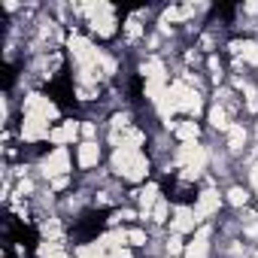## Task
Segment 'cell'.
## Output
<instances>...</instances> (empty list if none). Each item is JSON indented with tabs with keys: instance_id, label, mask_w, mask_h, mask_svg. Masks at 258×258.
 I'll list each match as a JSON object with an SVG mask.
<instances>
[{
	"instance_id": "ac0fdd59",
	"label": "cell",
	"mask_w": 258,
	"mask_h": 258,
	"mask_svg": "<svg viewBox=\"0 0 258 258\" xmlns=\"http://www.w3.org/2000/svg\"><path fill=\"white\" fill-rule=\"evenodd\" d=\"M243 143H246V127L243 124H231L228 127V149L231 152H240Z\"/></svg>"
},
{
	"instance_id": "484cf974",
	"label": "cell",
	"mask_w": 258,
	"mask_h": 258,
	"mask_svg": "<svg viewBox=\"0 0 258 258\" xmlns=\"http://www.w3.org/2000/svg\"><path fill=\"white\" fill-rule=\"evenodd\" d=\"M67 182H70L67 176H61V179H52V188H55V191H61V188H67Z\"/></svg>"
},
{
	"instance_id": "277c9868",
	"label": "cell",
	"mask_w": 258,
	"mask_h": 258,
	"mask_svg": "<svg viewBox=\"0 0 258 258\" xmlns=\"http://www.w3.org/2000/svg\"><path fill=\"white\" fill-rule=\"evenodd\" d=\"M70 55H73V61L79 64V70H97V61H100V52L85 40V37H70Z\"/></svg>"
},
{
	"instance_id": "e0dca14e",
	"label": "cell",
	"mask_w": 258,
	"mask_h": 258,
	"mask_svg": "<svg viewBox=\"0 0 258 258\" xmlns=\"http://www.w3.org/2000/svg\"><path fill=\"white\" fill-rule=\"evenodd\" d=\"M234 52H237L243 61H249V64H255V67H258V43H255V40H243V43H234Z\"/></svg>"
},
{
	"instance_id": "3957f363",
	"label": "cell",
	"mask_w": 258,
	"mask_h": 258,
	"mask_svg": "<svg viewBox=\"0 0 258 258\" xmlns=\"http://www.w3.org/2000/svg\"><path fill=\"white\" fill-rule=\"evenodd\" d=\"M207 158H210V155H207V149H204V146H198V143H185V146L176 152V164L185 170V176H188V179H195V176L207 167Z\"/></svg>"
},
{
	"instance_id": "ba28073f",
	"label": "cell",
	"mask_w": 258,
	"mask_h": 258,
	"mask_svg": "<svg viewBox=\"0 0 258 258\" xmlns=\"http://www.w3.org/2000/svg\"><path fill=\"white\" fill-rule=\"evenodd\" d=\"M219 204H222L219 191H213V188H204V191L198 195V204H195V213H198V219H210L213 213H219Z\"/></svg>"
},
{
	"instance_id": "9a60e30c",
	"label": "cell",
	"mask_w": 258,
	"mask_h": 258,
	"mask_svg": "<svg viewBox=\"0 0 258 258\" xmlns=\"http://www.w3.org/2000/svg\"><path fill=\"white\" fill-rule=\"evenodd\" d=\"M79 167H94L97 161H100V146L94 143V140H85L82 146H79Z\"/></svg>"
},
{
	"instance_id": "83f0119b",
	"label": "cell",
	"mask_w": 258,
	"mask_h": 258,
	"mask_svg": "<svg viewBox=\"0 0 258 258\" xmlns=\"http://www.w3.org/2000/svg\"><path fill=\"white\" fill-rule=\"evenodd\" d=\"M127 34H131V37H140V25H137V22H127Z\"/></svg>"
},
{
	"instance_id": "d4e9b609",
	"label": "cell",
	"mask_w": 258,
	"mask_h": 258,
	"mask_svg": "<svg viewBox=\"0 0 258 258\" xmlns=\"http://www.w3.org/2000/svg\"><path fill=\"white\" fill-rule=\"evenodd\" d=\"M167 252H170V255H176V252H185V249H182V240H179V234H173V237H170V243H167Z\"/></svg>"
},
{
	"instance_id": "ffe728a7",
	"label": "cell",
	"mask_w": 258,
	"mask_h": 258,
	"mask_svg": "<svg viewBox=\"0 0 258 258\" xmlns=\"http://www.w3.org/2000/svg\"><path fill=\"white\" fill-rule=\"evenodd\" d=\"M210 121H213V127H219V131H228V127H231L222 106H213V109H210Z\"/></svg>"
},
{
	"instance_id": "7c38bea8",
	"label": "cell",
	"mask_w": 258,
	"mask_h": 258,
	"mask_svg": "<svg viewBox=\"0 0 258 258\" xmlns=\"http://www.w3.org/2000/svg\"><path fill=\"white\" fill-rule=\"evenodd\" d=\"M140 73H143L146 82H167V70H164V61H161V58H149V61H143Z\"/></svg>"
},
{
	"instance_id": "7a4b0ae2",
	"label": "cell",
	"mask_w": 258,
	"mask_h": 258,
	"mask_svg": "<svg viewBox=\"0 0 258 258\" xmlns=\"http://www.w3.org/2000/svg\"><path fill=\"white\" fill-rule=\"evenodd\" d=\"M79 13L88 16V25H91V31L97 37H112L115 34V25L118 22H115L109 4H85V7H79Z\"/></svg>"
},
{
	"instance_id": "5b68a950",
	"label": "cell",
	"mask_w": 258,
	"mask_h": 258,
	"mask_svg": "<svg viewBox=\"0 0 258 258\" xmlns=\"http://www.w3.org/2000/svg\"><path fill=\"white\" fill-rule=\"evenodd\" d=\"M43 173L49 176V179H61V176H67L70 173V155H67V149L64 146H58V149H52L46 158H43Z\"/></svg>"
},
{
	"instance_id": "8fae6325",
	"label": "cell",
	"mask_w": 258,
	"mask_h": 258,
	"mask_svg": "<svg viewBox=\"0 0 258 258\" xmlns=\"http://www.w3.org/2000/svg\"><path fill=\"white\" fill-rule=\"evenodd\" d=\"M76 134H79V121H64V124H58V127H52V134H49V140L55 143V146H67V143H73L76 140Z\"/></svg>"
},
{
	"instance_id": "5bb4252c",
	"label": "cell",
	"mask_w": 258,
	"mask_h": 258,
	"mask_svg": "<svg viewBox=\"0 0 258 258\" xmlns=\"http://www.w3.org/2000/svg\"><path fill=\"white\" fill-rule=\"evenodd\" d=\"M143 140H146V134L137 131V127H127V131H121V137H112L115 149H140Z\"/></svg>"
},
{
	"instance_id": "f1b7e54d",
	"label": "cell",
	"mask_w": 258,
	"mask_h": 258,
	"mask_svg": "<svg viewBox=\"0 0 258 258\" xmlns=\"http://www.w3.org/2000/svg\"><path fill=\"white\" fill-rule=\"evenodd\" d=\"M243 13H249V16H258V4H246V7H243Z\"/></svg>"
},
{
	"instance_id": "4316f807",
	"label": "cell",
	"mask_w": 258,
	"mask_h": 258,
	"mask_svg": "<svg viewBox=\"0 0 258 258\" xmlns=\"http://www.w3.org/2000/svg\"><path fill=\"white\" fill-rule=\"evenodd\" d=\"M249 179H252V188H255V195H258V164L249 170Z\"/></svg>"
},
{
	"instance_id": "30bf717a",
	"label": "cell",
	"mask_w": 258,
	"mask_h": 258,
	"mask_svg": "<svg viewBox=\"0 0 258 258\" xmlns=\"http://www.w3.org/2000/svg\"><path fill=\"white\" fill-rule=\"evenodd\" d=\"M185 258H210V228H201L185 246Z\"/></svg>"
},
{
	"instance_id": "9c48e42d",
	"label": "cell",
	"mask_w": 258,
	"mask_h": 258,
	"mask_svg": "<svg viewBox=\"0 0 258 258\" xmlns=\"http://www.w3.org/2000/svg\"><path fill=\"white\" fill-rule=\"evenodd\" d=\"M195 225H198V213L188 210V207H179V210L173 213V219H170L173 234H188V231H195Z\"/></svg>"
},
{
	"instance_id": "8992f818",
	"label": "cell",
	"mask_w": 258,
	"mask_h": 258,
	"mask_svg": "<svg viewBox=\"0 0 258 258\" xmlns=\"http://www.w3.org/2000/svg\"><path fill=\"white\" fill-rule=\"evenodd\" d=\"M25 115H40V118L52 121L58 115V106L43 94H31V97H25Z\"/></svg>"
},
{
	"instance_id": "44dd1931",
	"label": "cell",
	"mask_w": 258,
	"mask_h": 258,
	"mask_svg": "<svg viewBox=\"0 0 258 258\" xmlns=\"http://www.w3.org/2000/svg\"><path fill=\"white\" fill-rule=\"evenodd\" d=\"M246 201H249V195H246L243 188H231V191H228V204H234V207H243Z\"/></svg>"
},
{
	"instance_id": "d6986e66",
	"label": "cell",
	"mask_w": 258,
	"mask_h": 258,
	"mask_svg": "<svg viewBox=\"0 0 258 258\" xmlns=\"http://www.w3.org/2000/svg\"><path fill=\"white\" fill-rule=\"evenodd\" d=\"M40 258H70V255H67V249H61V243H43Z\"/></svg>"
},
{
	"instance_id": "2e32d148",
	"label": "cell",
	"mask_w": 258,
	"mask_h": 258,
	"mask_svg": "<svg viewBox=\"0 0 258 258\" xmlns=\"http://www.w3.org/2000/svg\"><path fill=\"white\" fill-rule=\"evenodd\" d=\"M173 131H176V137L182 143H198V137H201L198 121H179V124H173Z\"/></svg>"
},
{
	"instance_id": "cb8c5ba5",
	"label": "cell",
	"mask_w": 258,
	"mask_h": 258,
	"mask_svg": "<svg viewBox=\"0 0 258 258\" xmlns=\"http://www.w3.org/2000/svg\"><path fill=\"white\" fill-rule=\"evenodd\" d=\"M152 219H155V222H167V201H158V204H155Z\"/></svg>"
},
{
	"instance_id": "603a6c76",
	"label": "cell",
	"mask_w": 258,
	"mask_h": 258,
	"mask_svg": "<svg viewBox=\"0 0 258 258\" xmlns=\"http://www.w3.org/2000/svg\"><path fill=\"white\" fill-rule=\"evenodd\" d=\"M127 243H131V246H143L146 243V231H140V228L127 231Z\"/></svg>"
},
{
	"instance_id": "4fadbf2b",
	"label": "cell",
	"mask_w": 258,
	"mask_h": 258,
	"mask_svg": "<svg viewBox=\"0 0 258 258\" xmlns=\"http://www.w3.org/2000/svg\"><path fill=\"white\" fill-rule=\"evenodd\" d=\"M137 198H140V216H143V219H149V216H152V210H155V204L161 201V198H158V185H155V182H149L146 188H140V195H137Z\"/></svg>"
},
{
	"instance_id": "6da1fadb",
	"label": "cell",
	"mask_w": 258,
	"mask_h": 258,
	"mask_svg": "<svg viewBox=\"0 0 258 258\" xmlns=\"http://www.w3.org/2000/svg\"><path fill=\"white\" fill-rule=\"evenodd\" d=\"M112 170L124 176L127 182H140L149 173V158L140 149H115L112 152Z\"/></svg>"
},
{
	"instance_id": "52a82bcc",
	"label": "cell",
	"mask_w": 258,
	"mask_h": 258,
	"mask_svg": "<svg viewBox=\"0 0 258 258\" xmlns=\"http://www.w3.org/2000/svg\"><path fill=\"white\" fill-rule=\"evenodd\" d=\"M49 134H52V131H49V121H46V118H40V115H25V118H22V140L34 143V140L49 137Z\"/></svg>"
},
{
	"instance_id": "7402d4cb",
	"label": "cell",
	"mask_w": 258,
	"mask_h": 258,
	"mask_svg": "<svg viewBox=\"0 0 258 258\" xmlns=\"http://www.w3.org/2000/svg\"><path fill=\"white\" fill-rule=\"evenodd\" d=\"M243 94H246V106L255 112V109H258V91H255L252 85H243Z\"/></svg>"
}]
</instances>
